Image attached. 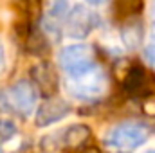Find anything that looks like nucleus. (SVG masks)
<instances>
[{"label":"nucleus","mask_w":155,"mask_h":153,"mask_svg":"<svg viewBox=\"0 0 155 153\" xmlns=\"http://www.w3.org/2000/svg\"><path fill=\"white\" fill-rule=\"evenodd\" d=\"M58 63L67 76L78 74L96 63L94 49L88 43H69L60 50Z\"/></svg>","instance_id":"7ed1b4c3"},{"label":"nucleus","mask_w":155,"mask_h":153,"mask_svg":"<svg viewBox=\"0 0 155 153\" xmlns=\"http://www.w3.org/2000/svg\"><path fill=\"white\" fill-rule=\"evenodd\" d=\"M4 63H5V49H4V45H2V41H0V70H2Z\"/></svg>","instance_id":"1a4fd4ad"},{"label":"nucleus","mask_w":155,"mask_h":153,"mask_svg":"<svg viewBox=\"0 0 155 153\" xmlns=\"http://www.w3.org/2000/svg\"><path fill=\"white\" fill-rule=\"evenodd\" d=\"M85 2H87L88 5H103L107 0H85Z\"/></svg>","instance_id":"9b49d317"},{"label":"nucleus","mask_w":155,"mask_h":153,"mask_svg":"<svg viewBox=\"0 0 155 153\" xmlns=\"http://www.w3.org/2000/svg\"><path fill=\"white\" fill-rule=\"evenodd\" d=\"M143 54H144L146 63H148L152 69H155V33L148 40H146L144 49H143Z\"/></svg>","instance_id":"6e6552de"},{"label":"nucleus","mask_w":155,"mask_h":153,"mask_svg":"<svg viewBox=\"0 0 155 153\" xmlns=\"http://www.w3.org/2000/svg\"><path fill=\"white\" fill-rule=\"evenodd\" d=\"M150 18L155 25V0H152V4H150Z\"/></svg>","instance_id":"9d476101"},{"label":"nucleus","mask_w":155,"mask_h":153,"mask_svg":"<svg viewBox=\"0 0 155 153\" xmlns=\"http://www.w3.org/2000/svg\"><path fill=\"white\" fill-rule=\"evenodd\" d=\"M16 137V128L11 121L0 119V144H9V141Z\"/></svg>","instance_id":"0eeeda50"},{"label":"nucleus","mask_w":155,"mask_h":153,"mask_svg":"<svg viewBox=\"0 0 155 153\" xmlns=\"http://www.w3.org/2000/svg\"><path fill=\"white\" fill-rule=\"evenodd\" d=\"M143 153H155V150H146V151H143Z\"/></svg>","instance_id":"f8f14e48"},{"label":"nucleus","mask_w":155,"mask_h":153,"mask_svg":"<svg viewBox=\"0 0 155 153\" xmlns=\"http://www.w3.org/2000/svg\"><path fill=\"white\" fill-rule=\"evenodd\" d=\"M5 103L16 114L24 115V117H29L31 114H35V110L38 106V90L35 88V85L31 81L20 79L13 86L7 88Z\"/></svg>","instance_id":"20e7f679"},{"label":"nucleus","mask_w":155,"mask_h":153,"mask_svg":"<svg viewBox=\"0 0 155 153\" xmlns=\"http://www.w3.org/2000/svg\"><path fill=\"white\" fill-rule=\"evenodd\" d=\"M94 27V15L85 7H74L67 18V34L72 38H85Z\"/></svg>","instance_id":"423d86ee"},{"label":"nucleus","mask_w":155,"mask_h":153,"mask_svg":"<svg viewBox=\"0 0 155 153\" xmlns=\"http://www.w3.org/2000/svg\"><path fill=\"white\" fill-rule=\"evenodd\" d=\"M65 88L69 96L78 101H97L108 90V76L103 70V67L94 63L92 67L78 74L67 76Z\"/></svg>","instance_id":"f03ea898"},{"label":"nucleus","mask_w":155,"mask_h":153,"mask_svg":"<svg viewBox=\"0 0 155 153\" xmlns=\"http://www.w3.org/2000/svg\"><path fill=\"white\" fill-rule=\"evenodd\" d=\"M71 114V105L63 99H49L41 103L36 110V124L38 126H51Z\"/></svg>","instance_id":"39448f33"},{"label":"nucleus","mask_w":155,"mask_h":153,"mask_svg":"<svg viewBox=\"0 0 155 153\" xmlns=\"http://www.w3.org/2000/svg\"><path fill=\"white\" fill-rule=\"evenodd\" d=\"M152 130L141 121H123L112 126L105 137L103 144L110 153H134L148 142Z\"/></svg>","instance_id":"f257e3e1"}]
</instances>
